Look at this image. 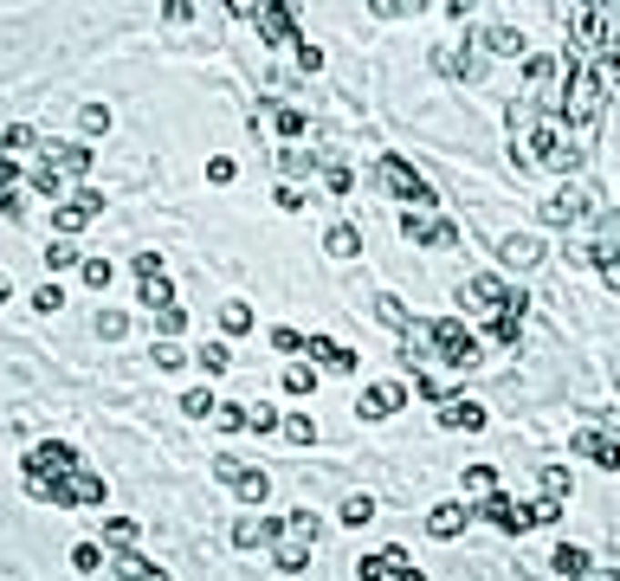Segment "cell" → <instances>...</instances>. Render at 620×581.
Returning <instances> with one entry per match:
<instances>
[{"label":"cell","mask_w":620,"mask_h":581,"mask_svg":"<svg viewBox=\"0 0 620 581\" xmlns=\"http://www.w3.org/2000/svg\"><path fill=\"white\" fill-rule=\"evenodd\" d=\"M78 175H91V149H78V142H52L46 162L33 168V188L65 207V200H72V194H65V181H78Z\"/></svg>","instance_id":"obj_1"},{"label":"cell","mask_w":620,"mask_h":581,"mask_svg":"<svg viewBox=\"0 0 620 581\" xmlns=\"http://www.w3.org/2000/svg\"><path fill=\"white\" fill-rule=\"evenodd\" d=\"M317 536H323L317 511H291V517H279V536H271V562H279L285 575L310 568V549H317Z\"/></svg>","instance_id":"obj_2"},{"label":"cell","mask_w":620,"mask_h":581,"mask_svg":"<svg viewBox=\"0 0 620 581\" xmlns=\"http://www.w3.org/2000/svg\"><path fill=\"white\" fill-rule=\"evenodd\" d=\"M601 91H607V78H601L595 65L575 58L569 85H563V117H569V123H595V117H601Z\"/></svg>","instance_id":"obj_3"},{"label":"cell","mask_w":620,"mask_h":581,"mask_svg":"<svg viewBox=\"0 0 620 581\" xmlns=\"http://www.w3.org/2000/svg\"><path fill=\"white\" fill-rule=\"evenodd\" d=\"M530 149H536V162H543V168H556V175H569V168L582 162V149L569 142V129H563L556 117H549V123H536V136H530Z\"/></svg>","instance_id":"obj_4"},{"label":"cell","mask_w":620,"mask_h":581,"mask_svg":"<svg viewBox=\"0 0 620 581\" xmlns=\"http://www.w3.org/2000/svg\"><path fill=\"white\" fill-rule=\"evenodd\" d=\"M46 504L52 511H104V478L97 472H72L65 484L46 491Z\"/></svg>","instance_id":"obj_5"},{"label":"cell","mask_w":620,"mask_h":581,"mask_svg":"<svg viewBox=\"0 0 620 581\" xmlns=\"http://www.w3.org/2000/svg\"><path fill=\"white\" fill-rule=\"evenodd\" d=\"M381 181L401 194V200H413V213H427V207H440V194H433V181L427 175H413L401 156H381Z\"/></svg>","instance_id":"obj_6"},{"label":"cell","mask_w":620,"mask_h":581,"mask_svg":"<svg viewBox=\"0 0 620 581\" xmlns=\"http://www.w3.org/2000/svg\"><path fill=\"white\" fill-rule=\"evenodd\" d=\"M536 213H543V227H569V220H582V213H595V188L588 181H569V188L549 194Z\"/></svg>","instance_id":"obj_7"},{"label":"cell","mask_w":620,"mask_h":581,"mask_svg":"<svg viewBox=\"0 0 620 581\" xmlns=\"http://www.w3.org/2000/svg\"><path fill=\"white\" fill-rule=\"evenodd\" d=\"M233 20H252L271 46H304L298 26H291V7H271V0H259V7H233Z\"/></svg>","instance_id":"obj_8"},{"label":"cell","mask_w":620,"mask_h":581,"mask_svg":"<svg viewBox=\"0 0 620 581\" xmlns=\"http://www.w3.org/2000/svg\"><path fill=\"white\" fill-rule=\"evenodd\" d=\"M401 233L413 240V246H459V227L452 220H433V213H401Z\"/></svg>","instance_id":"obj_9"},{"label":"cell","mask_w":620,"mask_h":581,"mask_svg":"<svg viewBox=\"0 0 620 581\" xmlns=\"http://www.w3.org/2000/svg\"><path fill=\"white\" fill-rule=\"evenodd\" d=\"M97 213H104V194H91V188H85V194H72L65 207H52V227H58V233H85Z\"/></svg>","instance_id":"obj_10"},{"label":"cell","mask_w":620,"mask_h":581,"mask_svg":"<svg viewBox=\"0 0 620 581\" xmlns=\"http://www.w3.org/2000/svg\"><path fill=\"white\" fill-rule=\"evenodd\" d=\"M478 517H492L504 536H523V530H536L530 504H511V497H485V504H478Z\"/></svg>","instance_id":"obj_11"},{"label":"cell","mask_w":620,"mask_h":581,"mask_svg":"<svg viewBox=\"0 0 620 581\" xmlns=\"http://www.w3.org/2000/svg\"><path fill=\"white\" fill-rule=\"evenodd\" d=\"M394 407H407V388H401V382H375V388H362V401H356L362 420H388Z\"/></svg>","instance_id":"obj_12"},{"label":"cell","mask_w":620,"mask_h":581,"mask_svg":"<svg viewBox=\"0 0 620 581\" xmlns=\"http://www.w3.org/2000/svg\"><path fill=\"white\" fill-rule=\"evenodd\" d=\"M440 426H465V433H478V426H485V407H478V401H465V394H446L440 401Z\"/></svg>","instance_id":"obj_13"},{"label":"cell","mask_w":620,"mask_h":581,"mask_svg":"<svg viewBox=\"0 0 620 581\" xmlns=\"http://www.w3.org/2000/svg\"><path fill=\"white\" fill-rule=\"evenodd\" d=\"M304 349H310V355L323 362L330 375H356V349H342V342H330V336H310Z\"/></svg>","instance_id":"obj_14"},{"label":"cell","mask_w":620,"mask_h":581,"mask_svg":"<svg viewBox=\"0 0 620 581\" xmlns=\"http://www.w3.org/2000/svg\"><path fill=\"white\" fill-rule=\"evenodd\" d=\"M465 517H472L465 504H433V511H427V536H440V543H446V536H459V530H465Z\"/></svg>","instance_id":"obj_15"},{"label":"cell","mask_w":620,"mask_h":581,"mask_svg":"<svg viewBox=\"0 0 620 581\" xmlns=\"http://www.w3.org/2000/svg\"><path fill=\"white\" fill-rule=\"evenodd\" d=\"M575 453H582V459H595L601 472H620V446H614V440H601V433H575Z\"/></svg>","instance_id":"obj_16"},{"label":"cell","mask_w":620,"mask_h":581,"mask_svg":"<svg viewBox=\"0 0 620 581\" xmlns=\"http://www.w3.org/2000/svg\"><path fill=\"white\" fill-rule=\"evenodd\" d=\"M233 491H239V504H265V497H271V478H265L259 465H239V472H233Z\"/></svg>","instance_id":"obj_17"},{"label":"cell","mask_w":620,"mask_h":581,"mask_svg":"<svg viewBox=\"0 0 620 581\" xmlns=\"http://www.w3.org/2000/svg\"><path fill=\"white\" fill-rule=\"evenodd\" d=\"M323 252H330V259H356V252H362V233H356L350 220H336V227L323 233Z\"/></svg>","instance_id":"obj_18"},{"label":"cell","mask_w":620,"mask_h":581,"mask_svg":"<svg viewBox=\"0 0 620 581\" xmlns=\"http://www.w3.org/2000/svg\"><path fill=\"white\" fill-rule=\"evenodd\" d=\"M465 290H472V304H478V311H504V298H511L504 278H492V271H485V278H472Z\"/></svg>","instance_id":"obj_19"},{"label":"cell","mask_w":620,"mask_h":581,"mask_svg":"<svg viewBox=\"0 0 620 581\" xmlns=\"http://www.w3.org/2000/svg\"><path fill=\"white\" fill-rule=\"evenodd\" d=\"M478 46L498 52V58H517V52H523V33H511V26H485V33H478Z\"/></svg>","instance_id":"obj_20"},{"label":"cell","mask_w":620,"mask_h":581,"mask_svg":"<svg viewBox=\"0 0 620 581\" xmlns=\"http://www.w3.org/2000/svg\"><path fill=\"white\" fill-rule=\"evenodd\" d=\"M143 304L162 317V311H175V284H168V271H156V278H143Z\"/></svg>","instance_id":"obj_21"},{"label":"cell","mask_w":620,"mask_h":581,"mask_svg":"<svg viewBox=\"0 0 620 581\" xmlns=\"http://www.w3.org/2000/svg\"><path fill=\"white\" fill-rule=\"evenodd\" d=\"M536 259H543V246H536L530 233H511V240H504V265L523 271V265H536Z\"/></svg>","instance_id":"obj_22"},{"label":"cell","mask_w":620,"mask_h":581,"mask_svg":"<svg viewBox=\"0 0 620 581\" xmlns=\"http://www.w3.org/2000/svg\"><path fill=\"white\" fill-rule=\"evenodd\" d=\"M181 413H188V420H214V413H220L214 388H188V394H181Z\"/></svg>","instance_id":"obj_23"},{"label":"cell","mask_w":620,"mask_h":581,"mask_svg":"<svg viewBox=\"0 0 620 581\" xmlns=\"http://www.w3.org/2000/svg\"><path fill=\"white\" fill-rule=\"evenodd\" d=\"M433 65L446 71V78H472V71H478V65H472V52H459V46H440V52H433Z\"/></svg>","instance_id":"obj_24"},{"label":"cell","mask_w":620,"mask_h":581,"mask_svg":"<svg viewBox=\"0 0 620 581\" xmlns=\"http://www.w3.org/2000/svg\"><path fill=\"white\" fill-rule=\"evenodd\" d=\"M549 562H556V568H563L569 581H588V549H575V543H563V549L549 556Z\"/></svg>","instance_id":"obj_25"},{"label":"cell","mask_w":620,"mask_h":581,"mask_svg":"<svg viewBox=\"0 0 620 581\" xmlns=\"http://www.w3.org/2000/svg\"><path fill=\"white\" fill-rule=\"evenodd\" d=\"M569 491H575V478H569L563 465H543V497H549V504H563Z\"/></svg>","instance_id":"obj_26"},{"label":"cell","mask_w":620,"mask_h":581,"mask_svg":"<svg viewBox=\"0 0 620 581\" xmlns=\"http://www.w3.org/2000/svg\"><path fill=\"white\" fill-rule=\"evenodd\" d=\"M465 491L472 497H498V472L492 465H465Z\"/></svg>","instance_id":"obj_27"},{"label":"cell","mask_w":620,"mask_h":581,"mask_svg":"<svg viewBox=\"0 0 620 581\" xmlns=\"http://www.w3.org/2000/svg\"><path fill=\"white\" fill-rule=\"evenodd\" d=\"M194 362H200L207 375H227V369H233V349H227V342H207V349H200Z\"/></svg>","instance_id":"obj_28"},{"label":"cell","mask_w":620,"mask_h":581,"mask_svg":"<svg viewBox=\"0 0 620 581\" xmlns=\"http://www.w3.org/2000/svg\"><path fill=\"white\" fill-rule=\"evenodd\" d=\"M369 517H375V497H369V491H356L350 504H342V524H350V530H362Z\"/></svg>","instance_id":"obj_29"},{"label":"cell","mask_w":620,"mask_h":581,"mask_svg":"<svg viewBox=\"0 0 620 581\" xmlns=\"http://www.w3.org/2000/svg\"><path fill=\"white\" fill-rule=\"evenodd\" d=\"M356 581H394V562H388V549H381V556H362V562H356Z\"/></svg>","instance_id":"obj_30"},{"label":"cell","mask_w":620,"mask_h":581,"mask_svg":"<svg viewBox=\"0 0 620 581\" xmlns=\"http://www.w3.org/2000/svg\"><path fill=\"white\" fill-rule=\"evenodd\" d=\"M285 440H291V446H310V440H317V420H310V413H285Z\"/></svg>","instance_id":"obj_31"},{"label":"cell","mask_w":620,"mask_h":581,"mask_svg":"<svg viewBox=\"0 0 620 581\" xmlns=\"http://www.w3.org/2000/svg\"><path fill=\"white\" fill-rule=\"evenodd\" d=\"M317 388V369H310V362H291V369H285V394H310Z\"/></svg>","instance_id":"obj_32"},{"label":"cell","mask_w":620,"mask_h":581,"mask_svg":"<svg viewBox=\"0 0 620 581\" xmlns=\"http://www.w3.org/2000/svg\"><path fill=\"white\" fill-rule=\"evenodd\" d=\"M78 271H85V284H91V290H110V278H117V265H110V259H85Z\"/></svg>","instance_id":"obj_33"},{"label":"cell","mask_w":620,"mask_h":581,"mask_svg":"<svg viewBox=\"0 0 620 581\" xmlns=\"http://www.w3.org/2000/svg\"><path fill=\"white\" fill-rule=\"evenodd\" d=\"M246 420H252V407H239V401H220V413H214V426H220V433H239Z\"/></svg>","instance_id":"obj_34"},{"label":"cell","mask_w":620,"mask_h":581,"mask_svg":"<svg viewBox=\"0 0 620 581\" xmlns=\"http://www.w3.org/2000/svg\"><path fill=\"white\" fill-rule=\"evenodd\" d=\"M46 265H52V271H65V265H85V259H78V246H72V240H52V246H46Z\"/></svg>","instance_id":"obj_35"},{"label":"cell","mask_w":620,"mask_h":581,"mask_svg":"<svg viewBox=\"0 0 620 581\" xmlns=\"http://www.w3.org/2000/svg\"><path fill=\"white\" fill-rule=\"evenodd\" d=\"M375 317H381V323H394L401 336H407V323H413V317L401 311V298H375Z\"/></svg>","instance_id":"obj_36"},{"label":"cell","mask_w":620,"mask_h":581,"mask_svg":"<svg viewBox=\"0 0 620 581\" xmlns=\"http://www.w3.org/2000/svg\"><path fill=\"white\" fill-rule=\"evenodd\" d=\"M220 330H227V336L252 330V311H246V304H220Z\"/></svg>","instance_id":"obj_37"},{"label":"cell","mask_w":620,"mask_h":581,"mask_svg":"<svg viewBox=\"0 0 620 581\" xmlns=\"http://www.w3.org/2000/svg\"><path fill=\"white\" fill-rule=\"evenodd\" d=\"M72 568H78V575H97V568H104V549H97V543H78V549H72Z\"/></svg>","instance_id":"obj_38"},{"label":"cell","mask_w":620,"mask_h":581,"mask_svg":"<svg viewBox=\"0 0 620 581\" xmlns=\"http://www.w3.org/2000/svg\"><path fill=\"white\" fill-rule=\"evenodd\" d=\"M149 355H156V369H181V362H188V349H181V342H168V336H162Z\"/></svg>","instance_id":"obj_39"},{"label":"cell","mask_w":620,"mask_h":581,"mask_svg":"<svg viewBox=\"0 0 620 581\" xmlns=\"http://www.w3.org/2000/svg\"><path fill=\"white\" fill-rule=\"evenodd\" d=\"M271 123H279V136H285V142H298V136H304V110H291V104L271 117Z\"/></svg>","instance_id":"obj_40"},{"label":"cell","mask_w":620,"mask_h":581,"mask_svg":"<svg viewBox=\"0 0 620 581\" xmlns=\"http://www.w3.org/2000/svg\"><path fill=\"white\" fill-rule=\"evenodd\" d=\"M279 168L298 181V175H310V149H279Z\"/></svg>","instance_id":"obj_41"},{"label":"cell","mask_w":620,"mask_h":581,"mask_svg":"<svg viewBox=\"0 0 620 581\" xmlns=\"http://www.w3.org/2000/svg\"><path fill=\"white\" fill-rule=\"evenodd\" d=\"M246 426H252V433H271V426H285V420H279V407H265V401H259V407H252V420H246Z\"/></svg>","instance_id":"obj_42"},{"label":"cell","mask_w":620,"mask_h":581,"mask_svg":"<svg viewBox=\"0 0 620 581\" xmlns=\"http://www.w3.org/2000/svg\"><path fill=\"white\" fill-rule=\"evenodd\" d=\"M97 336L117 342V336H123V311H97Z\"/></svg>","instance_id":"obj_43"},{"label":"cell","mask_w":620,"mask_h":581,"mask_svg":"<svg viewBox=\"0 0 620 581\" xmlns=\"http://www.w3.org/2000/svg\"><path fill=\"white\" fill-rule=\"evenodd\" d=\"M595 271H601V284H614V290H620V252H601V259H595Z\"/></svg>","instance_id":"obj_44"},{"label":"cell","mask_w":620,"mask_h":581,"mask_svg":"<svg viewBox=\"0 0 620 581\" xmlns=\"http://www.w3.org/2000/svg\"><path fill=\"white\" fill-rule=\"evenodd\" d=\"M181 323H188V317H181V304H175V311H162V317H156V330H162V336H168V342H175V336H181Z\"/></svg>","instance_id":"obj_45"},{"label":"cell","mask_w":620,"mask_h":581,"mask_svg":"<svg viewBox=\"0 0 620 581\" xmlns=\"http://www.w3.org/2000/svg\"><path fill=\"white\" fill-rule=\"evenodd\" d=\"M33 304H39V311H58V304H65V290H58V284H39V290H33Z\"/></svg>","instance_id":"obj_46"},{"label":"cell","mask_w":620,"mask_h":581,"mask_svg":"<svg viewBox=\"0 0 620 581\" xmlns=\"http://www.w3.org/2000/svg\"><path fill=\"white\" fill-rule=\"evenodd\" d=\"M271 349H285V355H298V349H304V336H298V330H271Z\"/></svg>","instance_id":"obj_47"},{"label":"cell","mask_w":620,"mask_h":581,"mask_svg":"<svg viewBox=\"0 0 620 581\" xmlns=\"http://www.w3.org/2000/svg\"><path fill=\"white\" fill-rule=\"evenodd\" d=\"M0 149H7V156L14 149H33V129H7V136H0Z\"/></svg>","instance_id":"obj_48"},{"label":"cell","mask_w":620,"mask_h":581,"mask_svg":"<svg viewBox=\"0 0 620 581\" xmlns=\"http://www.w3.org/2000/svg\"><path fill=\"white\" fill-rule=\"evenodd\" d=\"M85 129H91V136L110 129V110H104V104H85Z\"/></svg>","instance_id":"obj_49"},{"label":"cell","mask_w":620,"mask_h":581,"mask_svg":"<svg viewBox=\"0 0 620 581\" xmlns=\"http://www.w3.org/2000/svg\"><path fill=\"white\" fill-rule=\"evenodd\" d=\"M207 181H220V188H227V181H233V162H227V156H214V162H207Z\"/></svg>","instance_id":"obj_50"},{"label":"cell","mask_w":620,"mask_h":581,"mask_svg":"<svg viewBox=\"0 0 620 581\" xmlns=\"http://www.w3.org/2000/svg\"><path fill=\"white\" fill-rule=\"evenodd\" d=\"M104 530H110V543H129V536H136V524H129V517H110Z\"/></svg>","instance_id":"obj_51"},{"label":"cell","mask_w":620,"mask_h":581,"mask_svg":"<svg viewBox=\"0 0 620 581\" xmlns=\"http://www.w3.org/2000/svg\"><path fill=\"white\" fill-rule=\"evenodd\" d=\"M394 581H427V575H421V568H413V562H407V568H394Z\"/></svg>","instance_id":"obj_52"},{"label":"cell","mask_w":620,"mask_h":581,"mask_svg":"<svg viewBox=\"0 0 620 581\" xmlns=\"http://www.w3.org/2000/svg\"><path fill=\"white\" fill-rule=\"evenodd\" d=\"M7 298H14V284H7V278H0V304H7Z\"/></svg>","instance_id":"obj_53"}]
</instances>
